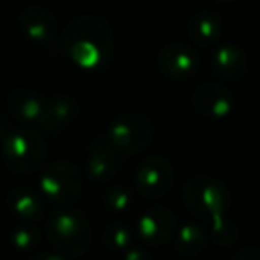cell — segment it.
<instances>
[{
	"instance_id": "5",
	"label": "cell",
	"mask_w": 260,
	"mask_h": 260,
	"mask_svg": "<svg viewBox=\"0 0 260 260\" xmlns=\"http://www.w3.org/2000/svg\"><path fill=\"white\" fill-rule=\"evenodd\" d=\"M155 136L152 121L138 112H126L112 121L107 141L119 153L134 155L148 148Z\"/></svg>"
},
{
	"instance_id": "26",
	"label": "cell",
	"mask_w": 260,
	"mask_h": 260,
	"mask_svg": "<svg viewBox=\"0 0 260 260\" xmlns=\"http://www.w3.org/2000/svg\"><path fill=\"white\" fill-rule=\"evenodd\" d=\"M4 138V125H2V121H0V139Z\"/></svg>"
},
{
	"instance_id": "9",
	"label": "cell",
	"mask_w": 260,
	"mask_h": 260,
	"mask_svg": "<svg viewBox=\"0 0 260 260\" xmlns=\"http://www.w3.org/2000/svg\"><path fill=\"white\" fill-rule=\"evenodd\" d=\"M192 109L200 116L210 119H223L234 112V94L216 82L200 84L191 96Z\"/></svg>"
},
{
	"instance_id": "3",
	"label": "cell",
	"mask_w": 260,
	"mask_h": 260,
	"mask_svg": "<svg viewBox=\"0 0 260 260\" xmlns=\"http://www.w3.org/2000/svg\"><path fill=\"white\" fill-rule=\"evenodd\" d=\"M182 200L196 217L209 221L216 214L226 212L230 205V192L217 178L192 177L185 182Z\"/></svg>"
},
{
	"instance_id": "8",
	"label": "cell",
	"mask_w": 260,
	"mask_h": 260,
	"mask_svg": "<svg viewBox=\"0 0 260 260\" xmlns=\"http://www.w3.org/2000/svg\"><path fill=\"white\" fill-rule=\"evenodd\" d=\"M134 230L150 246L168 244L177 234V217L166 207H152L139 216Z\"/></svg>"
},
{
	"instance_id": "7",
	"label": "cell",
	"mask_w": 260,
	"mask_h": 260,
	"mask_svg": "<svg viewBox=\"0 0 260 260\" xmlns=\"http://www.w3.org/2000/svg\"><path fill=\"white\" fill-rule=\"evenodd\" d=\"M175 182L173 166L168 159L160 155H152L139 162L136 170L134 185L141 196L150 200H157L166 196L171 191Z\"/></svg>"
},
{
	"instance_id": "23",
	"label": "cell",
	"mask_w": 260,
	"mask_h": 260,
	"mask_svg": "<svg viewBox=\"0 0 260 260\" xmlns=\"http://www.w3.org/2000/svg\"><path fill=\"white\" fill-rule=\"evenodd\" d=\"M232 260H260V248L256 246H246L235 251Z\"/></svg>"
},
{
	"instance_id": "15",
	"label": "cell",
	"mask_w": 260,
	"mask_h": 260,
	"mask_svg": "<svg viewBox=\"0 0 260 260\" xmlns=\"http://www.w3.org/2000/svg\"><path fill=\"white\" fill-rule=\"evenodd\" d=\"M45 100L29 89H15L8 96V109L20 121H40L43 114Z\"/></svg>"
},
{
	"instance_id": "21",
	"label": "cell",
	"mask_w": 260,
	"mask_h": 260,
	"mask_svg": "<svg viewBox=\"0 0 260 260\" xmlns=\"http://www.w3.org/2000/svg\"><path fill=\"white\" fill-rule=\"evenodd\" d=\"M132 200H134V194L125 185H116V187H111L105 192V205L112 212H125V210H128L132 207Z\"/></svg>"
},
{
	"instance_id": "22",
	"label": "cell",
	"mask_w": 260,
	"mask_h": 260,
	"mask_svg": "<svg viewBox=\"0 0 260 260\" xmlns=\"http://www.w3.org/2000/svg\"><path fill=\"white\" fill-rule=\"evenodd\" d=\"M11 242L20 251L32 249L40 242V232L36 228H16L11 234Z\"/></svg>"
},
{
	"instance_id": "6",
	"label": "cell",
	"mask_w": 260,
	"mask_h": 260,
	"mask_svg": "<svg viewBox=\"0 0 260 260\" xmlns=\"http://www.w3.org/2000/svg\"><path fill=\"white\" fill-rule=\"evenodd\" d=\"M40 191L45 200L57 207H68L80 196L82 175L72 162H54L40 178Z\"/></svg>"
},
{
	"instance_id": "20",
	"label": "cell",
	"mask_w": 260,
	"mask_h": 260,
	"mask_svg": "<svg viewBox=\"0 0 260 260\" xmlns=\"http://www.w3.org/2000/svg\"><path fill=\"white\" fill-rule=\"evenodd\" d=\"M210 235L212 241L219 246H230L237 241L239 237V226L235 224L234 219L226 217V212L216 214L210 217Z\"/></svg>"
},
{
	"instance_id": "27",
	"label": "cell",
	"mask_w": 260,
	"mask_h": 260,
	"mask_svg": "<svg viewBox=\"0 0 260 260\" xmlns=\"http://www.w3.org/2000/svg\"><path fill=\"white\" fill-rule=\"evenodd\" d=\"M221 2H234V0H221Z\"/></svg>"
},
{
	"instance_id": "11",
	"label": "cell",
	"mask_w": 260,
	"mask_h": 260,
	"mask_svg": "<svg viewBox=\"0 0 260 260\" xmlns=\"http://www.w3.org/2000/svg\"><path fill=\"white\" fill-rule=\"evenodd\" d=\"M20 27L29 40L41 45L50 43L57 34V20L47 8L41 6H30L23 9L20 15Z\"/></svg>"
},
{
	"instance_id": "24",
	"label": "cell",
	"mask_w": 260,
	"mask_h": 260,
	"mask_svg": "<svg viewBox=\"0 0 260 260\" xmlns=\"http://www.w3.org/2000/svg\"><path fill=\"white\" fill-rule=\"evenodd\" d=\"M123 260H153V256L150 255L146 249L134 248V246H132V248L125 251V255H123Z\"/></svg>"
},
{
	"instance_id": "25",
	"label": "cell",
	"mask_w": 260,
	"mask_h": 260,
	"mask_svg": "<svg viewBox=\"0 0 260 260\" xmlns=\"http://www.w3.org/2000/svg\"><path fill=\"white\" fill-rule=\"evenodd\" d=\"M30 260H64L62 256L55 255V253H48V251H41V253H36Z\"/></svg>"
},
{
	"instance_id": "13",
	"label": "cell",
	"mask_w": 260,
	"mask_h": 260,
	"mask_svg": "<svg viewBox=\"0 0 260 260\" xmlns=\"http://www.w3.org/2000/svg\"><path fill=\"white\" fill-rule=\"evenodd\" d=\"M87 171H89L91 178L96 182H107L116 177V173L119 171V159L111 143L105 139H98L91 146Z\"/></svg>"
},
{
	"instance_id": "2",
	"label": "cell",
	"mask_w": 260,
	"mask_h": 260,
	"mask_svg": "<svg viewBox=\"0 0 260 260\" xmlns=\"http://www.w3.org/2000/svg\"><path fill=\"white\" fill-rule=\"evenodd\" d=\"M48 241L70 256H79L89 249L93 234L86 216L79 210L62 209L47 221Z\"/></svg>"
},
{
	"instance_id": "1",
	"label": "cell",
	"mask_w": 260,
	"mask_h": 260,
	"mask_svg": "<svg viewBox=\"0 0 260 260\" xmlns=\"http://www.w3.org/2000/svg\"><path fill=\"white\" fill-rule=\"evenodd\" d=\"M61 47L77 66L98 70L107 66L114 52V32L107 20L96 15H82L68 23Z\"/></svg>"
},
{
	"instance_id": "14",
	"label": "cell",
	"mask_w": 260,
	"mask_h": 260,
	"mask_svg": "<svg viewBox=\"0 0 260 260\" xmlns=\"http://www.w3.org/2000/svg\"><path fill=\"white\" fill-rule=\"evenodd\" d=\"M79 112V105L70 96H55L45 100L43 114H41V126L47 130H59L72 123Z\"/></svg>"
},
{
	"instance_id": "4",
	"label": "cell",
	"mask_w": 260,
	"mask_h": 260,
	"mask_svg": "<svg viewBox=\"0 0 260 260\" xmlns=\"http://www.w3.org/2000/svg\"><path fill=\"white\" fill-rule=\"evenodd\" d=\"M45 141L36 130L20 128L6 136L2 145L4 162L16 173H30L38 170L45 159Z\"/></svg>"
},
{
	"instance_id": "12",
	"label": "cell",
	"mask_w": 260,
	"mask_h": 260,
	"mask_svg": "<svg viewBox=\"0 0 260 260\" xmlns=\"http://www.w3.org/2000/svg\"><path fill=\"white\" fill-rule=\"evenodd\" d=\"M210 70L219 80L224 82H239L248 70L246 54L235 45H223L217 48L210 61Z\"/></svg>"
},
{
	"instance_id": "16",
	"label": "cell",
	"mask_w": 260,
	"mask_h": 260,
	"mask_svg": "<svg viewBox=\"0 0 260 260\" xmlns=\"http://www.w3.org/2000/svg\"><path fill=\"white\" fill-rule=\"evenodd\" d=\"M221 20L212 11H200L189 20V36L200 47H210L221 38Z\"/></svg>"
},
{
	"instance_id": "18",
	"label": "cell",
	"mask_w": 260,
	"mask_h": 260,
	"mask_svg": "<svg viewBox=\"0 0 260 260\" xmlns=\"http://www.w3.org/2000/svg\"><path fill=\"white\" fill-rule=\"evenodd\" d=\"M13 212L25 221H36L43 216V202L29 189H15L9 196Z\"/></svg>"
},
{
	"instance_id": "10",
	"label": "cell",
	"mask_w": 260,
	"mask_h": 260,
	"mask_svg": "<svg viewBox=\"0 0 260 260\" xmlns=\"http://www.w3.org/2000/svg\"><path fill=\"white\" fill-rule=\"evenodd\" d=\"M159 70L170 79H187L200 68V55L185 43H171L159 52Z\"/></svg>"
},
{
	"instance_id": "19",
	"label": "cell",
	"mask_w": 260,
	"mask_h": 260,
	"mask_svg": "<svg viewBox=\"0 0 260 260\" xmlns=\"http://www.w3.org/2000/svg\"><path fill=\"white\" fill-rule=\"evenodd\" d=\"M136 230L123 221H112L104 230V242L112 251H126L134 246Z\"/></svg>"
},
{
	"instance_id": "17",
	"label": "cell",
	"mask_w": 260,
	"mask_h": 260,
	"mask_svg": "<svg viewBox=\"0 0 260 260\" xmlns=\"http://www.w3.org/2000/svg\"><path fill=\"white\" fill-rule=\"evenodd\" d=\"M207 232L200 223H185L175 234L177 251L182 256H196L207 246Z\"/></svg>"
}]
</instances>
